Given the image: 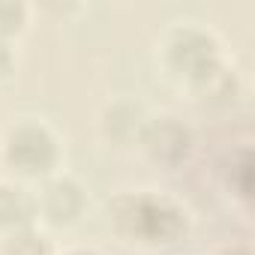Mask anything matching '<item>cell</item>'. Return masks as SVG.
Segmentation results:
<instances>
[{
    "instance_id": "obj_1",
    "label": "cell",
    "mask_w": 255,
    "mask_h": 255,
    "mask_svg": "<svg viewBox=\"0 0 255 255\" xmlns=\"http://www.w3.org/2000/svg\"><path fill=\"white\" fill-rule=\"evenodd\" d=\"M102 225L114 243L141 255H165L180 249L192 231L195 216L189 204L162 186H126L102 204Z\"/></svg>"
},
{
    "instance_id": "obj_2",
    "label": "cell",
    "mask_w": 255,
    "mask_h": 255,
    "mask_svg": "<svg viewBox=\"0 0 255 255\" xmlns=\"http://www.w3.org/2000/svg\"><path fill=\"white\" fill-rule=\"evenodd\" d=\"M153 63L168 87L192 102H204L234 69L228 42L204 21H168L153 39Z\"/></svg>"
},
{
    "instance_id": "obj_3",
    "label": "cell",
    "mask_w": 255,
    "mask_h": 255,
    "mask_svg": "<svg viewBox=\"0 0 255 255\" xmlns=\"http://www.w3.org/2000/svg\"><path fill=\"white\" fill-rule=\"evenodd\" d=\"M66 168V141L42 114L24 111L0 126V177L39 186Z\"/></svg>"
},
{
    "instance_id": "obj_4",
    "label": "cell",
    "mask_w": 255,
    "mask_h": 255,
    "mask_svg": "<svg viewBox=\"0 0 255 255\" xmlns=\"http://www.w3.org/2000/svg\"><path fill=\"white\" fill-rule=\"evenodd\" d=\"M33 192H36V225H42L54 237L75 231L90 213V189L69 168L51 174L48 180L33 186Z\"/></svg>"
},
{
    "instance_id": "obj_5",
    "label": "cell",
    "mask_w": 255,
    "mask_h": 255,
    "mask_svg": "<svg viewBox=\"0 0 255 255\" xmlns=\"http://www.w3.org/2000/svg\"><path fill=\"white\" fill-rule=\"evenodd\" d=\"M195 150H198V135L192 123H186L174 111H150V120L141 132L135 153L159 171H177L189 165Z\"/></svg>"
},
{
    "instance_id": "obj_6",
    "label": "cell",
    "mask_w": 255,
    "mask_h": 255,
    "mask_svg": "<svg viewBox=\"0 0 255 255\" xmlns=\"http://www.w3.org/2000/svg\"><path fill=\"white\" fill-rule=\"evenodd\" d=\"M150 108L135 96H111L96 111V138L111 153H135Z\"/></svg>"
},
{
    "instance_id": "obj_7",
    "label": "cell",
    "mask_w": 255,
    "mask_h": 255,
    "mask_svg": "<svg viewBox=\"0 0 255 255\" xmlns=\"http://www.w3.org/2000/svg\"><path fill=\"white\" fill-rule=\"evenodd\" d=\"M216 180H219L222 195L240 213H249V204H252V150H249V141L231 144V150L216 165Z\"/></svg>"
},
{
    "instance_id": "obj_8",
    "label": "cell",
    "mask_w": 255,
    "mask_h": 255,
    "mask_svg": "<svg viewBox=\"0 0 255 255\" xmlns=\"http://www.w3.org/2000/svg\"><path fill=\"white\" fill-rule=\"evenodd\" d=\"M36 225V192L27 183L0 177V234Z\"/></svg>"
},
{
    "instance_id": "obj_9",
    "label": "cell",
    "mask_w": 255,
    "mask_h": 255,
    "mask_svg": "<svg viewBox=\"0 0 255 255\" xmlns=\"http://www.w3.org/2000/svg\"><path fill=\"white\" fill-rule=\"evenodd\" d=\"M60 240L42 225H27L9 234H0V255H57Z\"/></svg>"
},
{
    "instance_id": "obj_10",
    "label": "cell",
    "mask_w": 255,
    "mask_h": 255,
    "mask_svg": "<svg viewBox=\"0 0 255 255\" xmlns=\"http://www.w3.org/2000/svg\"><path fill=\"white\" fill-rule=\"evenodd\" d=\"M33 15L36 6L27 0H0V39L21 42V36L33 27Z\"/></svg>"
},
{
    "instance_id": "obj_11",
    "label": "cell",
    "mask_w": 255,
    "mask_h": 255,
    "mask_svg": "<svg viewBox=\"0 0 255 255\" xmlns=\"http://www.w3.org/2000/svg\"><path fill=\"white\" fill-rule=\"evenodd\" d=\"M18 72V42L0 39V87L9 84Z\"/></svg>"
},
{
    "instance_id": "obj_12",
    "label": "cell",
    "mask_w": 255,
    "mask_h": 255,
    "mask_svg": "<svg viewBox=\"0 0 255 255\" xmlns=\"http://www.w3.org/2000/svg\"><path fill=\"white\" fill-rule=\"evenodd\" d=\"M57 255H108V252L96 243H60Z\"/></svg>"
},
{
    "instance_id": "obj_13",
    "label": "cell",
    "mask_w": 255,
    "mask_h": 255,
    "mask_svg": "<svg viewBox=\"0 0 255 255\" xmlns=\"http://www.w3.org/2000/svg\"><path fill=\"white\" fill-rule=\"evenodd\" d=\"M210 255H252V249H249V243H246V240H231V243L216 246Z\"/></svg>"
}]
</instances>
